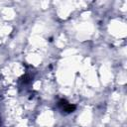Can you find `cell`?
Segmentation results:
<instances>
[{"label":"cell","mask_w":127,"mask_h":127,"mask_svg":"<svg viewBox=\"0 0 127 127\" xmlns=\"http://www.w3.org/2000/svg\"><path fill=\"white\" fill-rule=\"evenodd\" d=\"M59 105L62 108V110L64 111V112H66V113H70V112H73L75 110V105L70 104L66 100H64V99H62V100L59 101Z\"/></svg>","instance_id":"obj_1"}]
</instances>
